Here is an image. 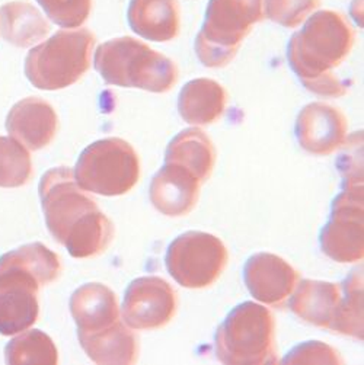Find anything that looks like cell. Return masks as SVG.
Masks as SVG:
<instances>
[{
    "label": "cell",
    "mask_w": 364,
    "mask_h": 365,
    "mask_svg": "<svg viewBox=\"0 0 364 365\" xmlns=\"http://www.w3.org/2000/svg\"><path fill=\"white\" fill-rule=\"evenodd\" d=\"M40 198L51 236L76 259L93 258L114 239V225L78 185L70 168H54L40 182Z\"/></svg>",
    "instance_id": "6da1fadb"
},
{
    "label": "cell",
    "mask_w": 364,
    "mask_h": 365,
    "mask_svg": "<svg viewBox=\"0 0 364 365\" xmlns=\"http://www.w3.org/2000/svg\"><path fill=\"white\" fill-rule=\"evenodd\" d=\"M61 272L59 255L43 243L21 246L0 258V334L12 336L39 320L40 287Z\"/></svg>",
    "instance_id": "7a4b0ae2"
},
{
    "label": "cell",
    "mask_w": 364,
    "mask_h": 365,
    "mask_svg": "<svg viewBox=\"0 0 364 365\" xmlns=\"http://www.w3.org/2000/svg\"><path fill=\"white\" fill-rule=\"evenodd\" d=\"M216 356L226 365L277 364L271 312L252 302L235 307L216 332Z\"/></svg>",
    "instance_id": "3957f363"
},
{
    "label": "cell",
    "mask_w": 364,
    "mask_h": 365,
    "mask_svg": "<svg viewBox=\"0 0 364 365\" xmlns=\"http://www.w3.org/2000/svg\"><path fill=\"white\" fill-rule=\"evenodd\" d=\"M140 178V159L131 144L109 137L92 143L81 155L75 179L85 192L117 197L130 192Z\"/></svg>",
    "instance_id": "277c9868"
},
{
    "label": "cell",
    "mask_w": 364,
    "mask_h": 365,
    "mask_svg": "<svg viewBox=\"0 0 364 365\" xmlns=\"http://www.w3.org/2000/svg\"><path fill=\"white\" fill-rule=\"evenodd\" d=\"M93 36L85 31L57 32L32 48L25 60V75L39 89L57 91L78 82L89 67Z\"/></svg>",
    "instance_id": "5b68a950"
},
{
    "label": "cell",
    "mask_w": 364,
    "mask_h": 365,
    "mask_svg": "<svg viewBox=\"0 0 364 365\" xmlns=\"http://www.w3.org/2000/svg\"><path fill=\"white\" fill-rule=\"evenodd\" d=\"M96 68L108 83L166 92L176 81V68L141 44L118 41L106 44L96 54Z\"/></svg>",
    "instance_id": "8992f818"
},
{
    "label": "cell",
    "mask_w": 364,
    "mask_h": 365,
    "mask_svg": "<svg viewBox=\"0 0 364 365\" xmlns=\"http://www.w3.org/2000/svg\"><path fill=\"white\" fill-rule=\"evenodd\" d=\"M228 259V249L221 239L204 232H187L171 243L166 268L179 285L196 289L214 284Z\"/></svg>",
    "instance_id": "52a82bcc"
},
{
    "label": "cell",
    "mask_w": 364,
    "mask_h": 365,
    "mask_svg": "<svg viewBox=\"0 0 364 365\" xmlns=\"http://www.w3.org/2000/svg\"><path fill=\"white\" fill-rule=\"evenodd\" d=\"M320 247L328 258L340 264L363 259V185H344L334 200L331 220L320 232Z\"/></svg>",
    "instance_id": "ba28073f"
},
{
    "label": "cell",
    "mask_w": 364,
    "mask_h": 365,
    "mask_svg": "<svg viewBox=\"0 0 364 365\" xmlns=\"http://www.w3.org/2000/svg\"><path fill=\"white\" fill-rule=\"evenodd\" d=\"M176 307L175 289L165 279L141 277L126 291L123 320L133 331H156L173 319Z\"/></svg>",
    "instance_id": "9c48e42d"
},
{
    "label": "cell",
    "mask_w": 364,
    "mask_h": 365,
    "mask_svg": "<svg viewBox=\"0 0 364 365\" xmlns=\"http://www.w3.org/2000/svg\"><path fill=\"white\" fill-rule=\"evenodd\" d=\"M243 279L255 300L271 307H283L293 294L300 275L277 255L257 253L248 259Z\"/></svg>",
    "instance_id": "30bf717a"
},
{
    "label": "cell",
    "mask_w": 364,
    "mask_h": 365,
    "mask_svg": "<svg viewBox=\"0 0 364 365\" xmlns=\"http://www.w3.org/2000/svg\"><path fill=\"white\" fill-rule=\"evenodd\" d=\"M296 135L308 153L328 156L344 144L347 120L333 106L312 103L303 109L298 118Z\"/></svg>",
    "instance_id": "8fae6325"
},
{
    "label": "cell",
    "mask_w": 364,
    "mask_h": 365,
    "mask_svg": "<svg viewBox=\"0 0 364 365\" xmlns=\"http://www.w3.org/2000/svg\"><path fill=\"white\" fill-rule=\"evenodd\" d=\"M12 138L28 150H41L54 140L59 118L53 106L40 98H26L14 105L6 118Z\"/></svg>",
    "instance_id": "7c38bea8"
},
{
    "label": "cell",
    "mask_w": 364,
    "mask_h": 365,
    "mask_svg": "<svg viewBox=\"0 0 364 365\" xmlns=\"http://www.w3.org/2000/svg\"><path fill=\"white\" fill-rule=\"evenodd\" d=\"M200 185L201 182L188 169L165 163L152 179L151 201L159 212L168 217L187 215L198 201Z\"/></svg>",
    "instance_id": "4fadbf2b"
},
{
    "label": "cell",
    "mask_w": 364,
    "mask_h": 365,
    "mask_svg": "<svg viewBox=\"0 0 364 365\" xmlns=\"http://www.w3.org/2000/svg\"><path fill=\"white\" fill-rule=\"evenodd\" d=\"M290 310L303 322L331 331L343 300V285L313 279H302L295 287Z\"/></svg>",
    "instance_id": "5bb4252c"
},
{
    "label": "cell",
    "mask_w": 364,
    "mask_h": 365,
    "mask_svg": "<svg viewBox=\"0 0 364 365\" xmlns=\"http://www.w3.org/2000/svg\"><path fill=\"white\" fill-rule=\"evenodd\" d=\"M70 313L78 332H98L120 320L118 299L114 291L103 284H85L73 293Z\"/></svg>",
    "instance_id": "9a60e30c"
},
{
    "label": "cell",
    "mask_w": 364,
    "mask_h": 365,
    "mask_svg": "<svg viewBox=\"0 0 364 365\" xmlns=\"http://www.w3.org/2000/svg\"><path fill=\"white\" fill-rule=\"evenodd\" d=\"M79 342L86 355L101 365H127L138 358V342L121 319L102 331L78 332Z\"/></svg>",
    "instance_id": "2e32d148"
},
{
    "label": "cell",
    "mask_w": 364,
    "mask_h": 365,
    "mask_svg": "<svg viewBox=\"0 0 364 365\" xmlns=\"http://www.w3.org/2000/svg\"><path fill=\"white\" fill-rule=\"evenodd\" d=\"M165 163H175L193 172L200 182L210 178L216 163V149L210 137L198 130L190 128L179 133L168 145Z\"/></svg>",
    "instance_id": "e0dca14e"
},
{
    "label": "cell",
    "mask_w": 364,
    "mask_h": 365,
    "mask_svg": "<svg viewBox=\"0 0 364 365\" xmlns=\"http://www.w3.org/2000/svg\"><path fill=\"white\" fill-rule=\"evenodd\" d=\"M50 26L41 14L26 2H11L0 8V34L21 48L41 41Z\"/></svg>",
    "instance_id": "ac0fdd59"
},
{
    "label": "cell",
    "mask_w": 364,
    "mask_h": 365,
    "mask_svg": "<svg viewBox=\"0 0 364 365\" xmlns=\"http://www.w3.org/2000/svg\"><path fill=\"white\" fill-rule=\"evenodd\" d=\"M226 93L211 81H196L181 93L179 114L193 125H208L222 117Z\"/></svg>",
    "instance_id": "d6986e66"
},
{
    "label": "cell",
    "mask_w": 364,
    "mask_h": 365,
    "mask_svg": "<svg viewBox=\"0 0 364 365\" xmlns=\"http://www.w3.org/2000/svg\"><path fill=\"white\" fill-rule=\"evenodd\" d=\"M343 300L331 332L363 341V269H354L341 282Z\"/></svg>",
    "instance_id": "ffe728a7"
},
{
    "label": "cell",
    "mask_w": 364,
    "mask_h": 365,
    "mask_svg": "<svg viewBox=\"0 0 364 365\" xmlns=\"http://www.w3.org/2000/svg\"><path fill=\"white\" fill-rule=\"evenodd\" d=\"M6 362L11 365L21 364H46L54 365L59 361L57 348L51 338L41 331H25L12 339L6 349Z\"/></svg>",
    "instance_id": "44dd1931"
},
{
    "label": "cell",
    "mask_w": 364,
    "mask_h": 365,
    "mask_svg": "<svg viewBox=\"0 0 364 365\" xmlns=\"http://www.w3.org/2000/svg\"><path fill=\"white\" fill-rule=\"evenodd\" d=\"M28 150L12 137L0 135V188H18L32 178Z\"/></svg>",
    "instance_id": "7402d4cb"
},
{
    "label": "cell",
    "mask_w": 364,
    "mask_h": 365,
    "mask_svg": "<svg viewBox=\"0 0 364 365\" xmlns=\"http://www.w3.org/2000/svg\"><path fill=\"white\" fill-rule=\"evenodd\" d=\"M46 14L61 26H76L85 19L86 0H36Z\"/></svg>",
    "instance_id": "603a6c76"
},
{
    "label": "cell",
    "mask_w": 364,
    "mask_h": 365,
    "mask_svg": "<svg viewBox=\"0 0 364 365\" xmlns=\"http://www.w3.org/2000/svg\"><path fill=\"white\" fill-rule=\"evenodd\" d=\"M283 364H343V359L330 345L313 341L296 346L283 359Z\"/></svg>",
    "instance_id": "cb8c5ba5"
}]
</instances>
